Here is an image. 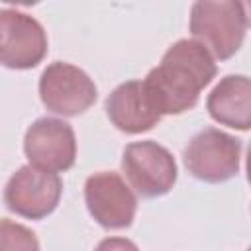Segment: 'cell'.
<instances>
[{
  "instance_id": "cell-1",
  "label": "cell",
  "mask_w": 251,
  "mask_h": 251,
  "mask_svg": "<svg viewBox=\"0 0 251 251\" xmlns=\"http://www.w3.org/2000/svg\"><path fill=\"white\" fill-rule=\"evenodd\" d=\"M212 53L196 39H178L143 80L147 102L159 116H176L198 104L200 92L216 76Z\"/></svg>"
},
{
  "instance_id": "cell-2",
  "label": "cell",
  "mask_w": 251,
  "mask_h": 251,
  "mask_svg": "<svg viewBox=\"0 0 251 251\" xmlns=\"http://www.w3.org/2000/svg\"><path fill=\"white\" fill-rule=\"evenodd\" d=\"M243 2H194L190 10V31L216 59L233 57L245 39Z\"/></svg>"
},
{
  "instance_id": "cell-3",
  "label": "cell",
  "mask_w": 251,
  "mask_h": 251,
  "mask_svg": "<svg viewBox=\"0 0 251 251\" xmlns=\"http://www.w3.org/2000/svg\"><path fill=\"white\" fill-rule=\"evenodd\" d=\"M241 141L218 127L198 131L184 147L186 171L204 182H226L239 171Z\"/></svg>"
},
{
  "instance_id": "cell-4",
  "label": "cell",
  "mask_w": 251,
  "mask_h": 251,
  "mask_svg": "<svg viewBox=\"0 0 251 251\" xmlns=\"http://www.w3.org/2000/svg\"><path fill=\"white\" fill-rule=\"evenodd\" d=\"M122 171L131 188L143 198L167 194L176 182V163L171 151L157 141H133L122 155Z\"/></svg>"
},
{
  "instance_id": "cell-5",
  "label": "cell",
  "mask_w": 251,
  "mask_h": 251,
  "mask_svg": "<svg viewBox=\"0 0 251 251\" xmlns=\"http://www.w3.org/2000/svg\"><path fill=\"white\" fill-rule=\"evenodd\" d=\"M43 106L57 116H78L98 98L94 80L78 67L63 61L51 63L39 78Z\"/></svg>"
},
{
  "instance_id": "cell-6",
  "label": "cell",
  "mask_w": 251,
  "mask_h": 251,
  "mask_svg": "<svg viewBox=\"0 0 251 251\" xmlns=\"http://www.w3.org/2000/svg\"><path fill=\"white\" fill-rule=\"evenodd\" d=\"M61 192L63 182L55 173L24 165L6 182L4 202L10 212L22 218L41 220L57 208Z\"/></svg>"
},
{
  "instance_id": "cell-7",
  "label": "cell",
  "mask_w": 251,
  "mask_h": 251,
  "mask_svg": "<svg viewBox=\"0 0 251 251\" xmlns=\"http://www.w3.org/2000/svg\"><path fill=\"white\" fill-rule=\"evenodd\" d=\"M24 153L31 167L47 173H65L76 159V137L71 124L57 118L35 120L24 137Z\"/></svg>"
},
{
  "instance_id": "cell-8",
  "label": "cell",
  "mask_w": 251,
  "mask_h": 251,
  "mask_svg": "<svg viewBox=\"0 0 251 251\" xmlns=\"http://www.w3.org/2000/svg\"><path fill=\"white\" fill-rule=\"evenodd\" d=\"M84 202L90 216L106 229L129 227L137 212L133 190L112 171H100L86 178Z\"/></svg>"
},
{
  "instance_id": "cell-9",
  "label": "cell",
  "mask_w": 251,
  "mask_h": 251,
  "mask_svg": "<svg viewBox=\"0 0 251 251\" xmlns=\"http://www.w3.org/2000/svg\"><path fill=\"white\" fill-rule=\"evenodd\" d=\"M47 55L43 25L18 10L0 12V61L8 69H33Z\"/></svg>"
},
{
  "instance_id": "cell-10",
  "label": "cell",
  "mask_w": 251,
  "mask_h": 251,
  "mask_svg": "<svg viewBox=\"0 0 251 251\" xmlns=\"http://www.w3.org/2000/svg\"><path fill=\"white\" fill-rule=\"evenodd\" d=\"M110 122L126 133H143L155 127L161 116L147 102L143 80H127L116 86L106 98Z\"/></svg>"
},
{
  "instance_id": "cell-11",
  "label": "cell",
  "mask_w": 251,
  "mask_h": 251,
  "mask_svg": "<svg viewBox=\"0 0 251 251\" xmlns=\"http://www.w3.org/2000/svg\"><path fill=\"white\" fill-rule=\"evenodd\" d=\"M210 116L233 129H251V78L245 75L224 76L208 94Z\"/></svg>"
},
{
  "instance_id": "cell-12",
  "label": "cell",
  "mask_w": 251,
  "mask_h": 251,
  "mask_svg": "<svg viewBox=\"0 0 251 251\" xmlns=\"http://www.w3.org/2000/svg\"><path fill=\"white\" fill-rule=\"evenodd\" d=\"M0 251H39L35 233L8 218L0 222Z\"/></svg>"
},
{
  "instance_id": "cell-13",
  "label": "cell",
  "mask_w": 251,
  "mask_h": 251,
  "mask_svg": "<svg viewBox=\"0 0 251 251\" xmlns=\"http://www.w3.org/2000/svg\"><path fill=\"white\" fill-rule=\"evenodd\" d=\"M94 251H139V247L126 237H106L96 245Z\"/></svg>"
},
{
  "instance_id": "cell-14",
  "label": "cell",
  "mask_w": 251,
  "mask_h": 251,
  "mask_svg": "<svg viewBox=\"0 0 251 251\" xmlns=\"http://www.w3.org/2000/svg\"><path fill=\"white\" fill-rule=\"evenodd\" d=\"M245 169H247V180L251 184V143L247 147V161H245Z\"/></svg>"
},
{
  "instance_id": "cell-15",
  "label": "cell",
  "mask_w": 251,
  "mask_h": 251,
  "mask_svg": "<svg viewBox=\"0 0 251 251\" xmlns=\"http://www.w3.org/2000/svg\"><path fill=\"white\" fill-rule=\"evenodd\" d=\"M243 12H245V22L251 27V2H243Z\"/></svg>"
},
{
  "instance_id": "cell-16",
  "label": "cell",
  "mask_w": 251,
  "mask_h": 251,
  "mask_svg": "<svg viewBox=\"0 0 251 251\" xmlns=\"http://www.w3.org/2000/svg\"><path fill=\"white\" fill-rule=\"evenodd\" d=\"M247 251H251V247H249V249H247Z\"/></svg>"
}]
</instances>
